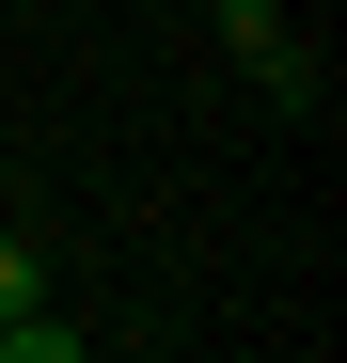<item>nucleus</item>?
Returning a JSON list of instances; mask_svg holds the SVG:
<instances>
[{"mask_svg":"<svg viewBox=\"0 0 347 363\" xmlns=\"http://www.w3.org/2000/svg\"><path fill=\"white\" fill-rule=\"evenodd\" d=\"M221 48H237L284 111H316V64H300V32H284V0H221Z\"/></svg>","mask_w":347,"mask_h":363,"instance_id":"nucleus-1","label":"nucleus"},{"mask_svg":"<svg viewBox=\"0 0 347 363\" xmlns=\"http://www.w3.org/2000/svg\"><path fill=\"white\" fill-rule=\"evenodd\" d=\"M0 363H95L64 316H47V300H32V316H0Z\"/></svg>","mask_w":347,"mask_h":363,"instance_id":"nucleus-2","label":"nucleus"}]
</instances>
